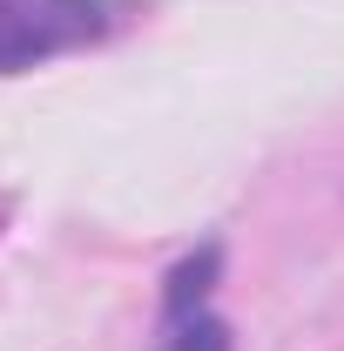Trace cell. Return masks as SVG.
<instances>
[{
	"mask_svg": "<svg viewBox=\"0 0 344 351\" xmlns=\"http://www.w3.org/2000/svg\"><path fill=\"white\" fill-rule=\"evenodd\" d=\"M95 34H108L101 0H0V75L68 54Z\"/></svg>",
	"mask_w": 344,
	"mask_h": 351,
	"instance_id": "obj_1",
	"label": "cell"
},
{
	"mask_svg": "<svg viewBox=\"0 0 344 351\" xmlns=\"http://www.w3.org/2000/svg\"><path fill=\"white\" fill-rule=\"evenodd\" d=\"M210 277H216V243H210V250H196V257L169 277V324H175V317H189V311H203Z\"/></svg>",
	"mask_w": 344,
	"mask_h": 351,
	"instance_id": "obj_2",
	"label": "cell"
},
{
	"mask_svg": "<svg viewBox=\"0 0 344 351\" xmlns=\"http://www.w3.org/2000/svg\"><path fill=\"white\" fill-rule=\"evenodd\" d=\"M169 351H230V331L216 324L210 311H189V317H175Z\"/></svg>",
	"mask_w": 344,
	"mask_h": 351,
	"instance_id": "obj_3",
	"label": "cell"
}]
</instances>
